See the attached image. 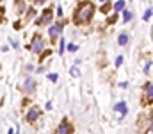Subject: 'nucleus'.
Wrapping results in <instances>:
<instances>
[{"label":"nucleus","instance_id":"11","mask_svg":"<svg viewBox=\"0 0 153 134\" xmlns=\"http://www.w3.org/2000/svg\"><path fill=\"white\" fill-rule=\"evenodd\" d=\"M146 93H148V97L153 98V84H148V86H146Z\"/></svg>","mask_w":153,"mask_h":134},{"label":"nucleus","instance_id":"14","mask_svg":"<svg viewBox=\"0 0 153 134\" xmlns=\"http://www.w3.org/2000/svg\"><path fill=\"white\" fill-rule=\"evenodd\" d=\"M71 75H75V77L78 75V68H77V66H73V68H71Z\"/></svg>","mask_w":153,"mask_h":134},{"label":"nucleus","instance_id":"22","mask_svg":"<svg viewBox=\"0 0 153 134\" xmlns=\"http://www.w3.org/2000/svg\"><path fill=\"white\" fill-rule=\"evenodd\" d=\"M149 130H151V132H153V122H151V125H149Z\"/></svg>","mask_w":153,"mask_h":134},{"label":"nucleus","instance_id":"18","mask_svg":"<svg viewBox=\"0 0 153 134\" xmlns=\"http://www.w3.org/2000/svg\"><path fill=\"white\" fill-rule=\"evenodd\" d=\"M109 9H111V6H107V4H105V6H103V7H102V11H103V13H107V11H109Z\"/></svg>","mask_w":153,"mask_h":134},{"label":"nucleus","instance_id":"8","mask_svg":"<svg viewBox=\"0 0 153 134\" xmlns=\"http://www.w3.org/2000/svg\"><path fill=\"white\" fill-rule=\"evenodd\" d=\"M114 109L118 111L119 115H123V116L126 115V104H125V102H119V104H116V107H114Z\"/></svg>","mask_w":153,"mask_h":134},{"label":"nucleus","instance_id":"20","mask_svg":"<svg viewBox=\"0 0 153 134\" xmlns=\"http://www.w3.org/2000/svg\"><path fill=\"white\" fill-rule=\"evenodd\" d=\"M36 4H45V0H34Z\"/></svg>","mask_w":153,"mask_h":134},{"label":"nucleus","instance_id":"4","mask_svg":"<svg viewBox=\"0 0 153 134\" xmlns=\"http://www.w3.org/2000/svg\"><path fill=\"white\" fill-rule=\"evenodd\" d=\"M32 52H36V54L43 52V38L41 36L34 38V41H32Z\"/></svg>","mask_w":153,"mask_h":134},{"label":"nucleus","instance_id":"17","mask_svg":"<svg viewBox=\"0 0 153 134\" xmlns=\"http://www.w3.org/2000/svg\"><path fill=\"white\" fill-rule=\"evenodd\" d=\"M68 50H70V52H75V50H77V45H70Z\"/></svg>","mask_w":153,"mask_h":134},{"label":"nucleus","instance_id":"6","mask_svg":"<svg viewBox=\"0 0 153 134\" xmlns=\"http://www.w3.org/2000/svg\"><path fill=\"white\" fill-rule=\"evenodd\" d=\"M34 89H36V81L25 79V81H23V91H25V93H32Z\"/></svg>","mask_w":153,"mask_h":134},{"label":"nucleus","instance_id":"21","mask_svg":"<svg viewBox=\"0 0 153 134\" xmlns=\"http://www.w3.org/2000/svg\"><path fill=\"white\" fill-rule=\"evenodd\" d=\"M7 134H14V130H13V129H9V132H7Z\"/></svg>","mask_w":153,"mask_h":134},{"label":"nucleus","instance_id":"19","mask_svg":"<svg viewBox=\"0 0 153 134\" xmlns=\"http://www.w3.org/2000/svg\"><path fill=\"white\" fill-rule=\"evenodd\" d=\"M121 63H123V57H118V59H116V66H119Z\"/></svg>","mask_w":153,"mask_h":134},{"label":"nucleus","instance_id":"1","mask_svg":"<svg viewBox=\"0 0 153 134\" xmlns=\"http://www.w3.org/2000/svg\"><path fill=\"white\" fill-rule=\"evenodd\" d=\"M93 14H94V6L85 0V2H80L77 6V11H75V18L73 20H75L77 25H85V24H89V21H91Z\"/></svg>","mask_w":153,"mask_h":134},{"label":"nucleus","instance_id":"13","mask_svg":"<svg viewBox=\"0 0 153 134\" xmlns=\"http://www.w3.org/2000/svg\"><path fill=\"white\" fill-rule=\"evenodd\" d=\"M57 77H59L57 73H50V75H48V79H50L52 82H55V81H57Z\"/></svg>","mask_w":153,"mask_h":134},{"label":"nucleus","instance_id":"5","mask_svg":"<svg viewBox=\"0 0 153 134\" xmlns=\"http://www.w3.org/2000/svg\"><path fill=\"white\" fill-rule=\"evenodd\" d=\"M61 31H62V24H55V25H52V27L48 29V34H50L52 39H55V38L61 36Z\"/></svg>","mask_w":153,"mask_h":134},{"label":"nucleus","instance_id":"2","mask_svg":"<svg viewBox=\"0 0 153 134\" xmlns=\"http://www.w3.org/2000/svg\"><path fill=\"white\" fill-rule=\"evenodd\" d=\"M52 18H54V11H52V7H48V9L43 11V14L36 20V24H37V25H47V24H52Z\"/></svg>","mask_w":153,"mask_h":134},{"label":"nucleus","instance_id":"3","mask_svg":"<svg viewBox=\"0 0 153 134\" xmlns=\"http://www.w3.org/2000/svg\"><path fill=\"white\" fill-rule=\"evenodd\" d=\"M57 134H71V127H70V123H68V120H66V118H64V120L59 123Z\"/></svg>","mask_w":153,"mask_h":134},{"label":"nucleus","instance_id":"15","mask_svg":"<svg viewBox=\"0 0 153 134\" xmlns=\"http://www.w3.org/2000/svg\"><path fill=\"white\" fill-rule=\"evenodd\" d=\"M116 20H118V16H116V14H112L111 18H109V24H114V21H116Z\"/></svg>","mask_w":153,"mask_h":134},{"label":"nucleus","instance_id":"7","mask_svg":"<svg viewBox=\"0 0 153 134\" xmlns=\"http://www.w3.org/2000/svg\"><path fill=\"white\" fill-rule=\"evenodd\" d=\"M37 116H39V111H37V107H32V109H29V113H27V122H36L37 120Z\"/></svg>","mask_w":153,"mask_h":134},{"label":"nucleus","instance_id":"12","mask_svg":"<svg viewBox=\"0 0 153 134\" xmlns=\"http://www.w3.org/2000/svg\"><path fill=\"white\" fill-rule=\"evenodd\" d=\"M123 20H125V21L132 20V13H130V11H125V16H123Z\"/></svg>","mask_w":153,"mask_h":134},{"label":"nucleus","instance_id":"9","mask_svg":"<svg viewBox=\"0 0 153 134\" xmlns=\"http://www.w3.org/2000/svg\"><path fill=\"white\" fill-rule=\"evenodd\" d=\"M116 13H119V11H125V0H118V2L114 4V7H112Z\"/></svg>","mask_w":153,"mask_h":134},{"label":"nucleus","instance_id":"16","mask_svg":"<svg viewBox=\"0 0 153 134\" xmlns=\"http://www.w3.org/2000/svg\"><path fill=\"white\" fill-rule=\"evenodd\" d=\"M149 16H151V9H148V11H146V13H144V20H148V18H149Z\"/></svg>","mask_w":153,"mask_h":134},{"label":"nucleus","instance_id":"23","mask_svg":"<svg viewBox=\"0 0 153 134\" xmlns=\"http://www.w3.org/2000/svg\"><path fill=\"white\" fill-rule=\"evenodd\" d=\"M102 2H109V0H102Z\"/></svg>","mask_w":153,"mask_h":134},{"label":"nucleus","instance_id":"10","mask_svg":"<svg viewBox=\"0 0 153 134\" xmlns=\"http://www.w3.org/2000/svg\"><path fill=\"white\" fill-rule=\"evenodd\" d=\"M118 43L121 45V47H125V45L128 43V36H126V34H119V39H118Z\"/></svg>","mask_w":153,"mask_h":134}]
</instances>
